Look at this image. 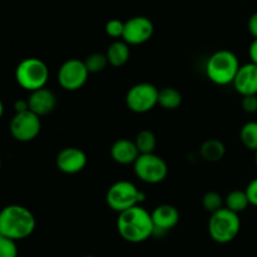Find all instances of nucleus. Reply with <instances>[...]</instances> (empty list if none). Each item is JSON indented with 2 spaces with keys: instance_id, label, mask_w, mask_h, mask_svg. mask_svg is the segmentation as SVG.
Returning <instances> with one entry per match:
<instances>
[{
  "instance_id": "nucleus-1",
  "label": "nucleus",
  "mask_w": 257,
  "mask_h": 257,
  "mask_svg": "<svg viewBox=\"0 0 257 257\" xmlns=\"http://www.w3.org/2000/svg\"><path fill=\"white\" fill-rule=\"evenodd\" d=\"M117 230L120 237L130 243H141L155 235L151 213L141 205L118 213Z\"/></svg>"
},
{
  "instance_id": "nucleus-2",
  "label": "nucleus",
  "mask_w": 257,
  "mask_h": 257,
  "mask_svg": "<svg viewBox=\"0 0 257 257\" xmlns=\"http://www.w3.org/2000/svg\"><path fill=\"white\" fill-rule=\"evenodd\" d=\"M35 217L22 205L5 206L0 211V235L14 241L29 237L35 230Z\"/></svg>"
},
{
  "instance_id": "nucleus-3",
  "label": "nucleus",
  "mask_w": 257,
  "mask_h": 257,
  "mask_svg": "<svg viewBox=\"0 0 257 257\" xmlns=\"http://www.w3.org/2000/svg\"><path fill=\"white\" fill-rule=\"evenodd\" d=\"M240 67L235 53L227 49H220L208 58L206 63V74L215 84L228 85L233 83Z\"/></svg>"
},
{
  "instance_id": "nucleus-4",
  "label": "nucleus",
  "mask_w": 257,
  "mask_h": 257,
  "mask_svg": "<svg viewBox=\"0 0 257 257\" xmlns=\"http://www.w3.org/2000/svg\"><path fill=\"white\" fill-rule=\"evenodd\" d=\"M17 83L28 92L47 87L49 79V68L39 58H25L15 69Z\"/></svg>"
},
{
  "instance_id": "nucleus-5",
  "label": "nucleus",
  "mask_w": 257,
  "mask_h": 257,
  "mask_svg": "<svg viewBox=\"0 0 257 257\" xmlns=\"http://www.w3.org/2000/svg\"><path fill=\"white\" fill-rule=\"evenodd\" d=\"M241 230V220L237 213L221 208L212 213L208 221V233L215 242L225 245L235 240Z\"/></svg>"
},
{
  "instance_id": "nucleus-6",
  "label": "nucleus",
  "mask_w": 257,
  "mask_h": 257,
  "mask_svg": "<svg viewBox=\"0 0 257 257\" xmlns=\"http://www.w3.org/2000/svg\"><path fill=\"white\" fill-rule=\"evenodd\" d=\"M146 200V195L130 181H118L107 191L105 202L115 212L120 213L138 206Z\"/></svg>"
},
{
  "instance_id": "nucleus-7",
  "label": "nucleus",
  "mask_w": 257,
  "mask_h": 257,
  "mask_svg": "<svg viewBox=\"0 0 257 257\" xmlns=\"http://www.w3.org/2000/svg\"><path fill=\"white\" fill-rule=\"evenodd\" d=\"M133 170L136 176L148 185L163 182L168 175V166L166 161L155 153L140 155L133 165Z\"/></svg>"
},
{
  "instance_id": "nucleus-8",
  "label": "nucleus",
  "mask_w": 257,
  "mask_h": 257,
  "mask_svg": "<svg viewBox=\"0 0 257 257\" xmlns=\"http://www.w3.org/2000/svg\"><path fill=\"white\" fill-rule=\"evenodd\" d=\"M158 89L152 83H138L133 85L125 95V104L132 112L143 114L158 105Z\"/></svg>"
},
{
  "instance_id": "nucleus-9",
  "label": "nucleus",
  "mask_w": 257,
  "mask_h": 257,
  "mask_svg": "<svg viewBox=\"0 0 257 257\" xmlns=\"http://www.w3.org/2000/svg\"><path fill=\"white\" fill-rule=\"evenodd\" d=\"M89 72L84 64V60L68 59L60 65L58 70V83L63 89L75 92L83 88L87 83Z\"/></svg>"
},
{
  "instance_id": "nucleus-10",
  "label": "nucleus",
  "mask_w": 257,
  "mask_h": 257,
  "mask_svg": "<svg viewBox=\"0 0 257 257\" xmlns=\"http://www.w3.org/2000/svg\"><path fill=\"white\" fill-rule=\"evenodd\" d=\"M42 130V120L39 115L27 110V112L15 113L9 124L10 135L18 142L27 143L35 140Z\"/></svg>"
},
{
  "instance_id": "nucleus-11",
  "label": "nucleus",
  "mask_w": 257,
  "mask_h": 257,
  "mask_svg": "<svg viewBox=\"0 0 257 257\" xmlns=\"http://www.w3.org/2000/svg\"><path fill=\"white\" fill-rule=\"evenodd\" d=\"M155 33V25L147 17H133L124 22L122 39L128 45H141L147 43Z\"/></svg>"
},
{
  "instance_id": "nucleus-12",
  "label": "nucleus",
  "mask_w": 257,
  "mask_h": 257,
  "mask_svg": "<svg viewBox=\"0 0 257 257\" xmlns=\"http://www.w3.org/2000/svg\"><path fill=\"white\" fill-rule=\"evenodd\" d=\"M88 157L85 152L77 147L63 148L55 158V165L65 175H77L87 167Z\"/></svg>"
},
{
  "instance_id": "nucleus-13",
  "label": "nucleus",
  "mask_w": 257,
  "mask_h": 257,
  "mask_svg": "<svg viewBox=\"0 0 257 257\" xmlns=\"http://www.w3.org/2000/svg\"><path fill=\"white\" fill-rule=\"evenodd\" d=\"M152 216V222L155 226V235H162L168 232L170 230L175 228L180 222V212L177 208L172 205H161L157 206L155 210L151 212Z\"/></svg>"
},
{
  "instance_id": "nucleus-14",
  "label": "nucleus",
  "mask_w": 257,
  "mask_h": 257,
  "mask_svg": "<svg viewBox=\"0 0 257 257\" xmlns=\"http://www.w3.org/2000/svg\"><path fill=\"white\" fill-rule=\"evenodd\" d=\"M28 103L30 112L35 113L39 117H44L50 114L57 107V95L52 89L45 87L30 93Z\"/></svg>"
},
{
  "instance_id": "nucleus-15",
  "label": "nucleus",
  "mask_w": 257,
  "mask_h": 257,
  "mask_svg": "<svg viewBox=\"0 0 257 257\" xmlns=\"http://www.w3.org/2000/svg\"><path fill=\"white\" fill-rule=\"evenodd\" d=\"M232 84L242 97L257 95V65L253 63L241 65Z\"/></svg>"
},
{
  "instance_id": "nucleus-16",
  "label": "nucleus",
  "mask_w": 257,
  "mask_h": 257,
  "mask_svg": "<svg viewBox=\"0 0 257 257\" xmlns=\"http://www.w3.org/2000/svg\"><path fill=\"white\" fill-rule=\"evenodd\" d=\"M110 157L115 163L122 166L135 165L137 158L140 157L135 141H130L127 138H120L115 141L110 148Z\"/></svg>"
},
{
  "instance_id": "nucleus-17",
  "label": "nucleus",
  "mask_w": 257,
  "mask_h": 257,
  "mask_svg": "<svg viewBox=\"0 0 257 257\" xmlns=\"http://www.w3.org/2000/svg\"><path fill=\"white\" fill-rule=\"evenodd\" d=\"M105 55H107L109 65L115 68L123 67V65L130 60V45H128L124 40H115V42H113L112 44L108 47Z\"/></svg>"
},
{
  "instance_id": "nucleus-18",
  "label": "nucleus",
  "mask_w": 257,
  "mask_h": 257,
  "mask_svg": "<svg viewBox=\"0 0 257 257\" xmlns=\"http://www.w3.org/2000/svg\"><path fill=\"white\" fill-rule=\"evenodd\" d=\"M201 157L206 161V162H220L226 155V147L223 145L222 141L220 140H207L202 143L200 148Z\"/></svg>"
},
{
  "instance_id": "nucleus-19",
  "label": "nucleus",
  "mask_w": 257,
  "mask_h": 257,
  "mask_svg": "<svg viewBox=\"0 0 257 257\" xmlns=\"http://www.w3.org/2000/svg\"><path fill=\"white\" fill-rule=\"evenodd\" d=\"M182 104V94L178 89L172 87H166L160 89L158 93V105L163 109L175 110Z\"/></svg>"
},
{
  "instance_id": "nucleus-20",
  "label": "nucleus",
  "mask_w": 257,
  "mask_h": 257,
  "mask_svg": "<svg viewBox=\"0 0 257 257\" xmlns=\"http://www.w3.org/2000/svg\"><path fill=\"white\" fill-rule=\"evenodd\" d=\"M248 206H250V202H248L246 191L235 190L228 193L225 198V207L237 215L247 210Z\"/></svg>"
},
{
  "instance_id": "nucleus-21",
  "label": "nucleus",
  "mask_w": 257,
  "mask_h": 257,
  "mask_svg": "<svg viewBox=\"0 0 257 257\" xmlns=\"http://www.w3.org/2000/svg\"><path fill=\"white\" fill-rule=\"evenodd\" d=\"M135 143L140 155H150V153H155L156 147H157V138L152 131L143 130L137 133Z\"/></svg>"
},
{
  "instance_id": "nucleus-22",
  "label": "nucleus",
  "mask_w": 257,
  "mask_h": 257,
  "mask_svg": "<svg viewBox=\"0 0 257 257\" xmlns=\"http://www.w3.org/2000/svg\"><path fill=\"white\" fill-rule=\"evenodd\" d=\"M240 140L247 150L257 151V122H247L240 131Z\"/></svg>"
},
{
  "instance_id": "nucleus-23",
  "label": "nucleus",
  "mask_w": 257,
  "mask_h": 257,
  "mask_svg": "<svg viewBox=\"0 0 257 257\" xmlns=\"http://www.w3.org/2000/svg\"><path fill=\"white\" fill-rule=\"evenodd\" d=\"M84 64L89 74H95V73L103 72L109 63H108L107 55L103 53H92L85 58Z\"/></svg>"
},
{
  "instance_id": "nucleus-24",
  "label": "nucleus",
  "mask_w": 257,
  "mask_h": 257,
  "mask_svg": "<svg viewBox=\"0 0 257 257\" xmlns=\"http://www.w3.org/2000/svg\"><path fill=\"white\" fill-rule=\"evenodd\" d=\"M202 206L207 212H210L212 215V213L217 212L221 208L225 207V200H223L222 196L218 192L210 191V192H207L203 196Z\"/></svg>"
},
{
  "instance_id": "nucleus-25",
  "label": "nucleus",
  "mask_w": 257,
  "mask_h": 257,
  "mask_svg": "<svg viewBox=\"0 0 257 257\" xmlns=\"http://www.w3.org/2000/svg\"><path fill=\"white\" fill-rule=\"evenodd\" d=\"M0 257H18L17 241L0 235Z\"/></svg>"
},
{
  "instance_id": "nucleus-26",
  "label": "nucleus",
  "mask_w": 257,
  "mask_h": 257,
  "mask_svg": "<svg viewBox=\"0 0 257 257\" xmlns=\"http://www.w3.org/2000/svg\"><path fill=\"white\" fill-rule=\"evenodd\" d=\"M105 33L108 37L113 38V39H118V38L123 37V32H124V22L119 19H112L108 20L105 23L104 27Z\"/></svg>"
},
{
  "instance_id": "nucleus-27",
  "label": "nucleus",
  "mask_w": 257,
  "mask_h": 257,
  "mask_svg": "<svg viewBox=\"0 0 257 257\" xmlns=\"http://www.w3.org/2000/svg\"><path fill=\"white\" fill-rule=\"evenodd\" d=\"M242 109L248 114H253L257 112V95H247V97H242Z\"/></svg>"
},
{
  "instance_id": "nucleus-28",
  "label": "nucleus",
  "mask_w": 257,
  "mask_h": 257,
  "mask_svg": "<svg viewBox=\"0 0 257 257\" xmlns=\"http://www.w3.org/2000/svg\"><path fill=\"white\" fill-rule=\"evenodd\" d=\"M246 195H247L248 202L251 206L257 207V178H253L246 187Z\"/></svg>"
},
{
  "instance_id": "nucleus-29",
  "label": "nucleus",
  "mask_w": 257,
  "mask_h": 257,
  "mask_svg": "<svg viewBox=\"0 0 257 257\" xmlns=\"http://www.w3.org/2000/svg\"><path fill=\"white\" fill-rule=\"evenodd\" d=\"M247 28L250 34L253 37V39H257V13H253L250 17L247 23Z\"/></svg>"
},
{
  "instance_id": "nucleus-30",
  "label": "nucleus",
  "mask_w": 257,
  "mask_h": 257,
  "mask_svg": "<svg viewBox=\"0 0 257 257\" xmlns=\"http://www.w3.org/2000/svg\"><path fill=\"white\" fill-rule=\"evenodd\" d=\"M14 110L15 113H22L29 110V103L28 99H18L14 103Z\"/></svg>"
},
{
  "instance_id": "nucleus-31",
  "label": "nucleus",
  "mask_w": 257,
  "mask_h": 257,
  "mask_svg": "<svg viewBox=\"0 0 257 257\" xmlns=\"http://www.w3.org/2000/svg\"><path fill=\"white\" fill-rule=\"evenodd\" d=\"M248 55H250L251 63L257 65V39H253L248 48Z\"/></svg>"
},
{
  "instance_id": "nucleus-32",
  "label": "nucleus",
  "mask_w": 257,
  "mask_h": 257,
  "mask_svg": "<svg viewBox=\"0 0 257 257\" xmlns=\"http://www.w3.org/2000/svg\"><path fill=\"white\" fill-rule=\"evenodd\" d=\"M3 114H4V103H3V100L0 99V119H2Z\"/></svg>"
},
{
  "instance_id": "nucleus-33",
  "label": "nucleus",
  "mask_w": 257,
  "mask_h": 257,
  "mask_svg": "<svg viewBox=\"0 0 257 257\" xmlns=\"http://www.w3.org/2000/svg\"><path fill=\"white\" fill-rule=\"evenodd\" d=\"M255 162H256V166H257V151L255 152Z\"/></svg>"
},
{
  "instance_id": "nucleus-34",
  "label": "nucleus",
  "mask_w": 257,
  "mask_h": 257,
  "mask_svg": "<svg viewBox=\"0 0 257 257\" xmlns=\"http://www.w3.org/2000/svg\"><path fill=\"white\" fill-rule=\"evenodd\" d=\"M0 168H2V156H0Z\"/></svg>"
},
{
  "instance_id": "nucleus-35",
  "label": "nucleus",
  "mask_w": 257,
  "mask_h": 257,
  "mask_svg": "<svg viewBox=\"0 0 257 257\" xmlns=\"http://www.w3.org/2000/svg\"><path fill=\"white\" fill-rule=\"evenodd\" d=\"M85 257H95V256H85Z\"/></svg>"
}]
</instances>
